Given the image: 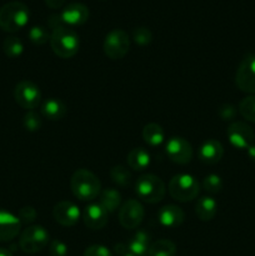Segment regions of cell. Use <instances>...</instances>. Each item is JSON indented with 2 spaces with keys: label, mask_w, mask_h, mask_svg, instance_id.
<instances>
[{
  "label": "cell",
  "mask_w": 255,
  "mask_h": 256,
  "mask_svg": "<svg viewBox=\"0 0 255 256\" xmlns=\"http://www.w3.org/2000/svg\"><path fill=\"white\" fill-rule=\"evenodd\" d=\"M165 152L172 162L179 165L189 164L194 155L192 144L180 136H172L168 140Z\"/></svg>",
  "instance_id": "30bf717a"
},
{
  "label": "cell",
  "mask_w": 255,
  "mask_h": 256,
  "mask_svg": "<svg viewBox=\"0 0 255 256\" xmlns=\"http://www.w3.org/2000/svg\"><path fill=\"white\" fill-rule=\"evenodd\" d=\"M246 152H248V156H249V159L252 160V162H255V144L250 145V146L246 149Z\"/></svg>",
  "instance_id": "ab89813d"
},
{
  "label": "cell",
  "mask_w": 255,
  "mask_h": 256,
  "mask_svg": "<svg viewBox=\"0 0 255 256\" xmlns=\"http://www.w3.org/2000/svg\"><path fill=\"white\" fill-rule=\"evenodd\" d=\"M105 55L112 60L122 59L130 49V38L126 32L114 29L109 32L102 42Z\"/></svg>",
  "instance_id": "52a82bcc"
},
{
  "label": "cell",
  "mask_w": 255,
  "mask_h": 256,
  "mask_svg": "<svg viewBox=\"0 0 255 256\" xmlns=\"http://www.w3.org/2000/svg\"><path fill=\"white\" fill-rule=\"evenodd\" d=\"M222 155H224V148H222V142L214 139L205 140L198 152L199 160L202 164L206 165L218 164L222 160Z\"/></svg>",
  "instance_id": "2e32d148"
},
{
  "label": "cell",
  "mask_w": 255,
  "mask_h": 256,
  "mask_svg": "<svg viewBox=\"0 0 255 256\" xmlns=\"http://www.w3.org/2000/svg\"><path fill=\"white\" fill-rule=\"evenodd\" d=\"M38 216L36 210L32 206H24L19 210V214H18V219L20 220L22 224H32L35 222Z\"/></svg>",
  "instance_id": "d6a6232c"
},
{
  "label": "cell",
  "mask_w": 255,
  "mask_h": 256,
  "mask_svg": "<svg viewBox=\"0 0 255 256\" xmlns=\"http://www.w3.org/2000/svg\"><path fill=\"white\" fill-rule=\"evenodd\" d=\"M99 204L106 210L108 212H114L120 209L122 204V195L114 188L104 189L99 194Z\"/></svg>",
  "instance_id": "cb8c5ba5"
},
{
  "label": "cell",
  "mask_w": 255,
  "mask_h": 256,
  "mask_svg": "<svg viewBox=\"0 0 255 256\" xmlns=\"http://www.w3.org/2000/svg\"><path fill=\"white\" fill-rule=\"evenodd\" d=\"M142 134L144 142L152 148L160 146L165 140L164 129L156 122H150V124L145 125Z\"/></svg>",
  "instance_id": "603a6c76"
},
{
  "label": "cell",
  "mask_w": 255,
  "mask_h": 256,
  "mask_svg": "<svg viewBox=\"0 0 255 256\" xmlns=\"http://www.w3.org/2000/svg\"><path fill=\"white\" fill-rule=\"evenodd\" d=\"M135 192L138 198L148 204H158L166 192L164 182L154 174H145L138 178L135 182Z\"/></svg>",
  "instance_id": "277c9868"
},
{
  "label": "cell",
  "mask_w": 255,
  "mask_h": 256,
  "mask_svg": "<svg viewBox=\"0 0 255 256\" xmlns=\"http://www.w3.org/2000/svg\"><path fill=\"white\" fill-rule=\"evenodd\" d=\"M150 235L144 230L135 232L134 236L128 242V249L135 256H146L150 248Z\"/></svg>",
  "instance_id": "ffe728a7"
},
{
  "label": "cell",
  "mask_w": 255,
  "mask_h": 256,
  "mask_svg": "<svg viewBox=\"0 0 255 256\" xmlns=\"http://www.w3.org/2000/svg\"><path fill=\"white\" fill-rule=\"evenodd\" d=\"M29 40L34 45H44L48 42H50V36L52 34H49L46 28L40 26V25H35V26L30 28L29 30Z\"/></svg>",
  "instance_id": "f1b7e54d"
},
{
  "label": "cell",
  "mask_w": 255,
  "mask_h": 256,
  "mask_svg": "<svg viewBox=\"0 0 255 256\" xmlns=\"http://www.w3.org/2000/svg\"><path fill=\"white\" fill-rule=\"evenodd\" d=\"M176 245L168 239L156 240L152 242L148 252V256H175Z\"/></svg>",
  "instance_id": "d4e9b609"
},
{
  "label": "cell",
  "mask_w": 255,
  "mask_h": 256,
  "mask_svg": "<svg viewBox=\"0 0 255 256\" xmlns=\"http://www.w3.org/2000/svg\"><path fill=\"white\" fill-rule=\"evenodd\" d=\"M0 256H12V254L5 248H0Z\"/></svg>",
  "instance_id": "60d3db41"
},
{
  "label": "cell",
  "mask_w": 255,
  "mask_h": 256,
  "mask_svg": "<svg viewBox=\"0 0 255 256\" xmlns=\"http://www.w3.org/2000/svg\"><path fill=\"white\" fill-rule=\"evenodd\" d=\"M2 52L5 55L12 59L19 58L24 52V44L22 40L16 36H8L6 39L2 42Z\"/></svg>",
  "instance_id": "484cf974"
},
{
  "label": "cell",
  "mask_w": 255,
  "mask_h": 256,
  "mask_svg": "<svg viewBox=\"0 0 255 256\" xmlns=\"http://www.w3.org/2000/svg\"><path fill=\"white\" fill-rule=\"evenodd\" d=\"M110 178L120 188H128L132 184V172L122 165H116L110 169Z\"/></svg>",
  "instance_id": "4316f807"
},
{
  "label": "cell",
  "mask_w": 255,
  "mask_h": 256,
  "mask_svg": "<svg viewBox=\"0 0 255 256\" xmlns=\"http://www.w3.org/2000/svg\"><path fill=\"white\" fill-rule=\"evenodd\" d=\"M84 256H112V252L102 245H90L85 249Z\"/></svg>",
  "instance_id": "d590c367"
},
{
  "label": "cell",
  "mask_w": 255,
  "mask_h": 256,
  "mask_svg": "<svg viewBox=\"0 0 255 256\" xmlns=\"http://www.w3.org/2000/svg\"><path fill=\"white\" fill-rule=\"evenodd\" d=\"M122 256H135V255H132V252H128V254H125V255H122Z\"/></svg>",
  "instance_id": "b9f144b4"
},
{
  "label": "cell",
  "mask_w": 255,
  "mask_h": 256,
  "mask_svg": "<svg viewBox=\"0 0 255 256\" xmlns=\"http://www.w3.org/2000/svg\"><path fill=\"white\" fill-rule=\"evenodd\" d=\"M236 86L246 94H255V54L242 58L235 74Z\"/></svg>",
  "instance_id": "ba28073f"
},
{
  "label": "cell",
  "mask_w": 255,
  "mask_h": 256,
  "mask_svg": "<svg viewBox=\"0 0 255 256\" xmlns=\"http://www.w3.org/2000/svg\"><path fill=\"white\" fill-rule=\"evenodd\" d=\"M144 208L140 202L130 199L125 202L119 209V222L124 229H136L144 220Z\"/></svg>",
  "instance_id": "8fae6325"
},
{
  "label": "cell",
  "mask_w": 255,
  "mask_h": 256,
  "mask_svg": "<svg viewBox=\"0 0 255 256\" xmlns=\"http://www.w3.org/2000/svg\"><path fill=\"white\" fill-rule=\"evenodd\" d=\"M20 228L22 222L18 216L5 210H0V242H10L16 238L20 232Z\"/></svg>",
  "instance_id": "e0dca14e"
},
{
  "label": "cell",
  "mask_w": 255,
  "mask_h": 256,
  "mask_svg": "<svg viewBox=\"0 0 255 256\" xmlns=\"http://www.w3.org/2000/svg\"><path fill=\"white\" fill-rule=\"evenodd\" d=\"M228 139H229L230 144L235 148V149H248L250 145L254 144V130L252 129L250 125L242 122H234L229 125L226 130Z\"/></svg>",
  "instance_id": "7c38bea8"
},
{
  "label": "cell",
  "mask_w": 255,
  "mask_h": 256,
  "mask_svg": "<svg viewBox=\"0 0 255 256\" xmlns=\"http://www.w3.org/2000/svg\"><path fill=\"white\" fill-rule=\"evenodd\" d=\"M50 45L55 55L62 59H69L74 56L79 50V35L70 28L62 26L52 32Z\"/></svg>",
  "instance_id": "3957f363"
},
{
  "label": "cell",
  "mask_w": 255,
  "mask_h": 256,
  "mask_svg": "<svg viewBox=\"0 0 255 256\" xmlns=\"http://www.w3.org/2000/svg\"><path fill=\"white\" fill-rule=\"evenodd\" d=\"M49 242V232L42 225H32L28 226L20 235L19 246L26 254H36L45 249Z\"/></svg>",
  "instance_id": "8992f818"
},
{
  "label": "cell",
  "mask_w": 255,
  "mask_h": 256,
  "mask_svg": "<svg viewBox=\"0 0 255 256\" xmlns=\"http://www.w3.org/2000/svg\"><path fill=\"white\" fill-rule=\"evenodd\" d=\"M60 15L68 26H80L89 19V9L82 2H70L62 9Z\"/></svg>",
  "instance_id": "5bb4252c"
},
{
  "label": "cell",
  "mask_w": 255,
  "mask_h": 256,
  "mask_svg": "<svg viewBox=\"0 0 255 256\" xmlns=\"http://www.w3.org/2000/svg\"><path fill=\"white\" fill-rule=\"evenodd\" d=\"M52 216H54L55 222L62 226H74L82 218V212L74 202L62 200L54 206Z\"/></svg>",
  "instance_id": "4fadbf2b"
},
{
  "label": "cell",
  "mask_w": 255,
  "mask_h": 256,
  "mask_svg": "<svg viewBox=\"0 0 255 256\" xmlns=\"http://www.w3.org/2000/svg\"><path fill=\"white\" fill-rule=\"evenodd\" d=\"M218 212V202L212 196L200 198L195 205V214L202 222H210L214 219Z\"/></svg>",
  "instance_id": "44dd1931"
},
{
  "label": "cell",
  "mask_w": 255,
  "mask_h": 256,
  "mask_svg": "<svg viewBox=\"0 0 255 256\" xmlns=\"http://www.w3.org/2000/svg\"><path fill=\"white\" fill-rule=\"evenodd\" d=\"M202 188L210 194H218L222 189V180L219 175L209 174L202 180Z\"/></svg>",
  "instance_id": "4dcf8cb0"
},
{
  "label": "cell",
  "mask_w": 255,
  "mask_h": 256,
  "mask_svg": "<svg viewBox=\"0 0 255 256\" xmlns=\"http://www.w3.org/2000/svg\"><path fill=\"white\" fill-rule=\"evenodd\" d=\"M70 189L82 202H92L99 196L102 184L96 175L88 169H78L70 179Z\"/></svg>",
  "instance_id": "6da1fadb"
},
{
  "label": "cell",
  "mask_w": 255,
  "mask_h": 256,
  "mask_svg": "<svg viewBox=\"0 0 255 256\" xmlns=\"http://www.w3.org/2000/svg\"><path fill=\"white\" fill-rule=\"evenodd\" d=\"M108 215L109 212L99 202H94L85 208L82 216L85 226L92 230H100L108 224Z\"/></svg>",
  "instance_id": "9a60e30c"
},
{
  "label": "cell",
  "mask_w": 255,
  "mask_h": 256,
  "mask_svg": "<svg viewBox=\"0 0 255 256\" xmlns=\"http://www.w3.org/2000/svg\"><path fill=\"white\" fill-rule=\"evenodd\" d=\"M66 105L56 98H50L46 99L42 105V114L45 119L58 122L62 120L66 114Z\"/></svg>",
  "instance_id": "d6986e66"
},
{
  "label": "cell",
  "mask_w": 255,
  "mask_h": 256,
  "mask_svg": "<svg viewBox=\"0 0 255 256\" xmlns=\"http://www.w3.org/2000/svg\"><path fill=\"white\" fill-rule=\"evenodd\" d=\"M132 40H134L135 44L140 45V46H148L152 42V34L148 28H135L134 32H132Z\"/></svg>",
  "instance_id": "1f68e13d"
},
{
  "label": "cell",
  "mask_w": 255,
  "mask_h": 256,
  "mask_svg": "<svg viewBox=\"0 0 255 256\" xmlns=\"http://www.w3.org/2000/svg\"><path fill=\"white\" fill-rule=\"evenodd\" d=\"M49 254L50 256H66L68 246L62 240H52L49 242Z\"/></svg>",
  "instance_id": "e575fe53"
},
{
  "label": "cell",
  "mask_w": 255,
  "mask_h": 256,
  "mask_svg": "<svg viewBox=\"0 0 255 256\" xmlns=\"http://www.w3.org/2000/svg\"><path fill=\"white\" fill-rule=\"evenodd\" d=\"M48 26H49L50 29L54 32V30L60 29V28L66 26V25H65L64 22H62V15H60V14H52V15H50L49 19H48Z\"/></svg>",
  "instance_id": "8d00e7d4"
},
{
  "label": "cell",
  "mask_w": 255,
  "mask_h": 256,
  "mask_svg": "<svg viewBox=\"0 0 255 256\" xmlns=\"http://www.w3.org/2000/svg\"><path fill=\"white\" fill-rule=\"evenodd\" d=\"M236 114V108L232 104H222V106L218 109V115H219L220 119L224 120V122H230V120L235 119Z\"/></svg>",
  "instance_id": "836d02e7"
},
{
  "label": "cell",
  "mask_w": 255,
  "mask_h": 256,
  "mask_svg": "<svg viewBox=\"0 0 255 256\" xmlns=\"http://www.w3.org/2000/svg\"><path fill=\"white\" fill-rule=\"evenodd\" d=\"M22 124H24V128L28 132H38V130L42 129V119L38 112H34V110H29V112L24 115Z\"/></svg>",
  "instance_id": "f546056e"
},
{
  "label": "cell",
  "mask_w": 255,
  "mask_h": 256,
  "mask_svg": "<svg viewBox=\"0 0 255 256\" xmlns=\"http://www.w3.org/2000/svg\"><path fill=\"white\" fill-rule=\"evenodd\" d=\"M170 196L180 202H188L194 200L200 192V184L192 175L178 174L172 178L168 185Z\"/></svg>",
  "instance_id": "5b68a950"
},
{
  "label": "cell",
  "mask_w": 255,
  "mask_h": 256,
  "mask_svg": "<svg viewBox=\"0 0 255 256\" xmlns=\"http://www.w3.org/2000/svg\"><path fill=\"white\" fill-rule=\"evenodd\" d=\"M128 165L135 172H144L150 165V154L144 148H134L126 156Z\"/></svg>",
  "instance_id": "7402d4cb"
},
{
  "label": "cell",
  "mask_w": 255,
  "mask_h": 256,
  "mask_svg": "<svg viewBox=\"0 0 255 256\" xmlns=\"http://www.w3.org/2000/svg\"><path fill=\"white\" fill-rule=\"evenodd\" d=\"M65 0H45V4L50 9H59L64 5Z\"/></svg>",
  "instance_id": "f35d334b"
},
{
  "label": "cell",
  "mask_w": 255,
  "mask_h": 256,
  "mask_svg": "<svg viewBox=\"0 0 255 256\" xmlns=\"http://www.w3.org/2000/svg\"><path fill=\"white\" fill-rule=\"evenodd\" d=\"M185 215L182 208L176 205H165L158 212V220L160 225L168 229H174L184 222Z\"/></svg>",
  "instance_id": "ac0fdd59"
},
{
  "label": "cell",
  "mask_w": 255,
  "mask_h": 256,
  "mask_svg": "<svg viewBox=\"0 0 255 256\" xmlns=\"http://www.w3.org/2000/svg\"><path fill=\"white\" fill-rule=\"evenodd\" d=\"M114 252L115 254H118L119 256H122L129 252V249H128V244H122V242H119L114 246Z\"/></svg>",
  "instance_id": "74e56055"
},
{
  "label": "cell",
  "mask_w": 255,
  "mask_h": 256,
  "mask_svg": "<svg viewBox=\"0 0 255 256\" xmlns=\"http://www.w3.org/2000/svg\"><path fill=\"white\" fill-rule=\"evenodd\" d=\"M30 12L20 2H6L0 8V28L6 32H16L29 22Z\"/></svg>",
  "instance_id": "7a4b0ae2"
},
{
  "label": "cell",
  "mask_w": 255,
  "mask_h": 256,
  "mask_svg": "<svg viewBox=\"0 0 255 256\" xmlns=\"http://www.w3.org/2000/svg\"><path fill=\"white\" fill-rule=\"evenodd\" d=\"M238 110H239L240 115L245 120H248L250 122H255V95H250V96L244 98L239 102Z\"/></svg>",
  "instance_id": "83f0119b"
},
{
  "label": "cell",
  "mask_w": 255,
  "mask_h": 256,
  "mask_svg": "<svg viewBox=\"0 0 255 256\" xmlns=\"http://www.w3.org/2000/svg\"><path fill=\"white\" fill-rule=\"evenodd\" d=\"M14 98L18 105L26 110H32L42 102L39 86L30 80H22L14 89Z\"/></svg>",
  "instance_id": "9c48e42d"
}]
</instances>
